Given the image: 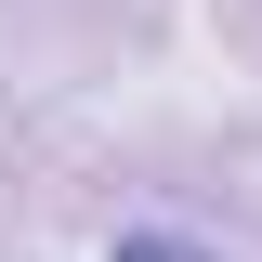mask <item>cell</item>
I'll list each match as a JSON object with an SVG mask.
<instances>
[{
    "label": "cell",
    "mask_w": 262,
    "mask_h": 262,
    "mask_svg": "<svg viewBox=\"0 0 262 262\" xmlns=\"http://www.w3.org/2000/svg\"><path fill=\"white\" fill-rule=\"evenodd\" d=\"M105 262H210V249H196V236H118Z\"/></svg>",
    "instance_id": "cell-1"
}]
</instances>
